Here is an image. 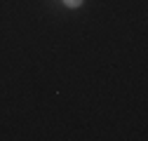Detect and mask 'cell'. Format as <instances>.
<instances>
[{
	"instance_id": "6da1fadb",
	"label": "cell",
	"mask_w": 148,
	"mask_h": 141,
	"mask_svg": "<svg viewBox=\"0 0 148 141\" xmlns=\"http://www.w3.org/2000/svg\"><path fill=\"white\" fill-rule=\"evenodd\" d=\"M61 3H64L66 7H71V10H75V7H82L85 0H61Z\"/></svg>"
}]
</instances>
